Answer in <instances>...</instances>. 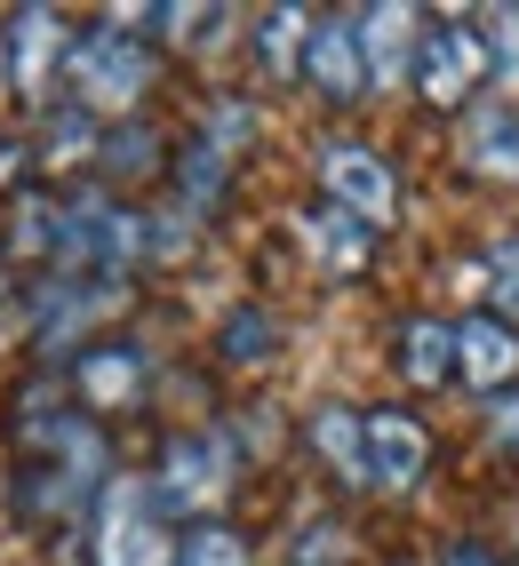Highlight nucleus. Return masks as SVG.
<instances>
[{
	"label": "nucleus",
	"instance_id": "f257e3e1",
	"mask_svg": "<svg viewBox=\"0 0 519 566\" xmlns=\"http://www.w3.org/2000/svg\"><path fill=\"white\" fill-rule=\"evenodd\" d=\"M160 81H168V56L144 41V32L96 17V24H72V56H64V88L56 96L113 128V120H136Z\"/></svg>",
	"mask_w": 519,
	"mask_h": 566
},
{
	"label": "nucleus",
	"instance_id": "f03ea898",
	"mask_svg": "<svg viewBox=\"0 0 519 566\" xmlns=\"http://www.w3.org/2000/svg\"><path fill=\"white\" fill-rule=\"evenodd\" d=\"M240 471H248V455H240L232 423H184L160 439L144 479H153V495L176 526H193V518H225V503L240 495Z\"/></svg>",
	"mask_w": 519,
	"mask_h": 566
},
{
	"label": "nucleus",
	"instance_id": "7ed1b4c3",
	"mask_svg": "<svg viewBox=\"0 0 519 566\" xmlns=\"http://www.w3.org/2000/svg\"><path fill=\"white\" fill-rule=\"evenodd\" d=\"M136 312V280H81V272H41L24 295V352L32 367H64L81 344H96L113 319Z\"/></svg>",
	"mask_w": 519,
	"mask_h": 566
},
{
	"label": "nucleus",
	"instance_id": "20e7f679",
	"mask_svg": "<svg viewBox=\"0 0 519 566\" xmlns=\"http://www.w3.org/2000/svg\"><path fill=\"white\" fill-rule=\"evenodd\" d=\"M81 551H89V566H168L176 558V518L160 511L153 479L113 471V486L81 518Z\"/></svg>",
	"mask_w": 519,
	"mask_h": 566
},
{
	"label": "nucleus",
	"instance_id": "39448f33",
	"mask_svg": "<svg viewBox=\"0 0 519 566\" xmlns=\"http://www.w3.org/2000/svg\"><path fill=\"white\" fill-rule=\"evenodd\" d=\"M488 41H479V17H424V41H416V64H407V96L424 112H456L488 96Z\"/></svg>",
	"mask_w": 519,
	"mask_h": 566
},
{
	"label": "nucleus",
	"instance_id": "423d86ee",
	"mask_svg": "<svg viewBox=\"0 0 519 566\" xmlns=\"http://www.w3.org/2000/svg\"><path fill=\"white\" fill-rule=\"evenodd\" d=\"M312 176H320V200L328 208H344L360 232H399V216H407V192H399V168L376 153V144H360V136H328L320 153H312Z\"/></svg>",
	"mask_w": 519,
	"mask_h": 566
},
{
	"label": "nucleus",
	"instance_id": "0eeeda50",
	"mask_svg": "<svg viewBox=\"0 0 519 566\" xmlns=\"http://www.w3.org/2000/svg\"><path fill=\"white\" fill-rule=\"evenodd\" d=\"M56 375H64L72 407H81L89 423H104V431L153 399V352H144L136 335H96V344H81Z\"/></svg>",
	"mask_w": 519,
	"mask_h": 566
},
{
	"label": "nucleus",
	"instance_id": "6e6552de",
	"mask_svg": "<svg viewBox=\"0 0 519 566\" xmlns=\"http://www.w3.org/2000/svg\"><path fill=\"white\" fill-rule=\"evenodd\" d=\"M64 56H72V17L49 9V0H24V9L0 17V81L24 112L56 104L64 88Z\"/></svg>",
	"mask_w": 519,
	"mask_h": 566
},
{
	"label": "nucleus",
	"instance_id": "1a4fd4ad",
	"mask_svg": "<svg viewBox=\"0 0 519 566\" xmlns=\"http://www.w3.org/2000/svg\"><path fill=\"white\" fill-rule=\"evenodd\" d=\"M432 423L416 407H360V495H407L432 479Z\"/></svg>",
	"mask_w": 519,
	"mask_h": 566
},
{
	"label": "nucleus",
	"instance_id": "9d476101",
	"mask_svg": "<svg viewBox=\"0 0 519 566\" xmlns=\"http://www.w3.org/2000/svg\"><path fill=\"white\" fill-rule=\"evenodd\" d=\"M456 168L471 184H496V192H511L519 184V96H479L456 112Z\"/></svg>",
	"mask_w": 519,
	"mask_h": 566
},
{
	"label": "nucleus",
	"instance_id": "9b49d317",
	"mask_svg": "<svg viewBox=\"0 0 519 566\" xmlns=\"http://www.w3.org/2000/svg\"><path fill=\"white\" fill-rule=\"evenodd\" d=\"M288 240L304 248V263L320 280H367V263H376V232H360V223L344 208H328V200H304L288 216Z\"/></svg>",
	"mask_w": 519,
	"mask_h": 566
},
{
	"label": "nucleus",
	"instance_id": "f8f14e48",
	"mask_svg": "<svg viewBox=\"0 0 519 566\" xmlns=\"http://www.w3.org/2000/svg\"><path fill=\"white\" fill-rule=\"evenodd\" d=\"M352 32H360L367 96H376V88H407V64H416V41H424V17L407 9V0H376V9H352Z\"/></svg>",
	"mask_w": 519,
	"mask_h": 566
},
{
	"label": "nucleus",
	"instance_id": "ddd939ff",
	"mask_svg": "<svg viewBox=\"0 0 519 566\" xmlns=\"http://www.w3.org/2000/svg\"><path fill=\"white\" fill-rule=\"evenodd\" d=\"M456 384L488 407L496 391H511L519 384V327H504V319H488V312H464L456 319Z\"/></svg>",
	"mask_w": 519,
	"mask_h": 566
},
{
	"label": "nucleus",
	"instance_id": "4468645a",
	"mask_svg": "<svg viewBox=\"0 0 519 566\" xmlns=\"http://www.w3.org/2000/svg\"><path fill=\"white\" fill-rule=\"evenodd\" d=\"M312 9H295V0H280V9H256L248 24V64L264 88H295L304 81V49H312Z\"/></svg>",
	"mask_w": 519,
	"mask_h": 566
},
{
	"label": "nucleus",
	"instance_id": "2eb2a0df",
	"mask_svg": "<svg viewBox=\"0 0 519 566\" xmlns=\"http://www.w3.org/2000/svg\"><path fill=\"white\" fill-rule=\"evenodd\" d=\"M304 88H312L320 104H336V112L367 96V64H360V32H352V17H320V24H312Z\"/></svg>",
	"mask_w": 519,
	"mask_h": 566
},
{
	"label": "nucleus",
	"instance_id": "dca6fc26",
	"mask_svg": "<svg viewBox=\"0 0 519 566\" xmlns=\"http://www.w3.org/2000/svg\"><path fill=\"white\" fill-rule=\"evenodd\" d=\"M392 375L407 391H439V384H456V319H439V312H407L392 327Z\"/></svg>",
	"mask_w": 519,
	"mask_h": 566
},
{
	"label": "nucleus",
	"instance_id": "f3484780",
	"mask_svg": "<svg viewBox=\"0 0 519 566\" xmlns=\"http://www.w3.org/2000/svg\"><path fill=\"white\" fill-rule=\"evenodd\" d=\"M232 176H240L232 160H216L208 144L184 136L176 153H168V176H160V184H168V208H176L184 223H208V216L232 208Z\"/></svg>",
	"mask_w": 519,
	"mask_h": 566
},
{
	"label": "nucleus",
	"instance_id": "a211bd4d",
	"mask_svg": "<svg viewBox=\"0 0 519 566\" xmlns=\"http://www.w3.org/2000/svg\"><path fill=\"white\" fill-rule=\"evenodd\" d=\"M168 153H176V144H160L153 128H144V120H113V128H104V144H96V192H136V184H160L168 176Z\"/></svg>",
	"mask_w": 519,
	"mask_h": 566
},
{
	"label": "nucleus",
	"instance_id": "6ab92c4d",
	"mask_svg": "<svg viewBox=\"0 0 519 566\" xmlns=\"http://www.w3.org/2000/svg\"><path fill=\"white\" fill-rule=\"evenodd\" d=\"M256 128H264V104H256L248 88H216L208 104H200V120H193V144H208L216 160H248L256 153Z\"/></svg>",
	"mask_w": 519,
	"mask_h": 566
},
{
	"label": "nucleus",
	"instance_id": "aec40b11",
	"mask_svg": "<svg viewBox=\"0 0 519 566\" xmlns=\"http://www.w3.org/2000/svg\"><path fill=\"white\" fill-rule=\"evenodd\" d=\"M304 447H312V463H320L328 479H336V486H360V407H344V399L312 407Z\"/></svg>",
	"mask_w": 519,
	"mask_h": 566
},
{
	"label": "nucleus",
	"instance_id": "412c9836",
	"mask_svg": "<svg viewBox=\"0 0 519 566\" xmlns=\"http://www.w3.org/2000/svg\"><path fill=\"white\" fill-rule=\"evenodd\" d=\"M280 352V319L264 304H232L225 319H216V359L225 367H264Z\"/></svg>",
	"mask_w": 519,
	"mask_h": 566
},
{
	"label": "nucleus",
	"instance_id": "4be33fe9",
	"mask_svg": "<svg viewBox=\"0 0 519 566\" xmlns=\"http://www.w3.org/2000/svg\"><path fill=\"white\" fill-rule=\"evenodd\" d=\"M168 566H256V543L232 518H193V526H176V558Z\"/></svg>",
	"mask_w": 519,
	"mask_h": 566
},
{
	"label": "nucleus",
	"instance_id": "5701e85b",
	"mask_svg": "<svg viewBox=\"0 0 519 566\" xmlns=\"http://www.w3.org/2000/svg\"><path fill=\"white\" fill-rule=\"evenodd\" d=\"M479 295H488V319H504V327H519V232H504V240H488L479 248Z\"/></svg>",
	"mask_w": 519,
	"mask_h": 566
},
{
	"label": "nucleus",
	"instance_id": "b1692460",
	"mask_svg": "<svg viewBox=\"0 0 519 566\" xmlns=\"http://www.w3.org/2000/svg\"><path fill=\"white\" fill-rule=\"evenodd\" d=\"M479 41H488V72H496V96H519V0H504V9L479 17Z\"/></svg>",
	"mask_w": 519,
	"mask_h": 566
},
{
	"label": "nucleus",
	"instance_id": "393cba45",
	"mask_svg": "<svg viewBox=\"0 0 519 566\" xmlns=\"http://www.w3.org/2000/svg\"><path fill=\"white\" fill-rule=\"evenodd\" d=\"M352 558V535H344V518H304L288 535V566H344Z\"/></svg>",
	"mask_w": 519,
	"mask_h": 566
},
{
	"label": "nucleus",
	"instance_id": "a878e982",
	"mask_svg": "<svg viewBox=\"0 0 519 566\" xmlns=\"http://www.w3.org/2000/svg\"><path fill=\"white\" fill-rule=\"evenodd\" d=\"M479 439H488V455L519 463V384H511V391H496L488 407H479Z\"/></svg>",
	"mask_w": 519,
	"mask_h": 566
},
{
	"label": "nucleus",
	"instance_id": "bb28decb",
	"mask_svg": "<svg viewBox=\"0 0 519 566\" xmlns=\"http://www.w3.org/2000/svg\"><path fill=\"white\" fill-rule=\"evenodd\" d=\"M24 295H32V280L0 263V344H9V335H24Z\"/></svg>",
	"mask_w": 519,
	"mask_h": 566
},
{
	"label": "nucleus",
	"instance_id": "cd10ccee",
	"mask_svg": "<svg viewBox=\"0 0 519 566\" xmlns=\"http://www.w3.org/2000/svg\"><path fill=\"white\" fill-rule=\"evenodd\" d=\"M439 566H511V558H504V543H488V535H456L448 551H439Z\"/></svg>",
	"mask_w": 519,
	"mask_h": 566
},
{
	"label": "nucleus",
	"instance_id": "c85d7f7f",
	"mask_svg": "<svg viewBox=\"0 0 519 566\" xmlns=\"http://www.w3.org/2000/svg\"><path fill=\"white\" fill-rule=\"evenodd\" d=\"M392 566H407V558H392Z\"/></svg>",
	"mask_w": 519,
	"mask_h": 566
}]
</instances>
